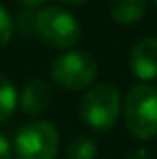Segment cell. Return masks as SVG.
Returning a JSON list of instances; mask_svg holds the SVG:
<instances>
[{"mask_svg": "<svg viewBox=\"0 0 157 159\" xmlns=\"http://www.w3.org/2000/svg\"><path fill=\"white\" fill-rule=\"evenodd\" d=\"M16 2L22 4V6H26V8H34V6H40L44 0H16Z\"/></svg>", "mask_w": 157, "mask_h": 159, "instance_id": "cell-13", "label": "cell"}, {"mask_svg": "<svg viewBox=\"0 0 157 159\" xmlns=\"http://www.w3.org/2000/svg\"><path fill=\"white\" fill-rule=\"evenodd\" d=\"M61 2L71 4V6H78V4H85V2H89V0H61Z\"/></svg>", "mask_w": 157, "mask_h": 159, "instance_id": "cell-14", "label": "cell"}, {"mask_svg": "<svg viewBox=\"0 0 157 159\" xmlns=\"http://www.w3.org/2000/svg\"><path fill=\"white\" fill-rule=\"evenodd\" d=\"M32 30L36 39L51 48L67 51L81 39V26L77 18L61 6H47L32 16Z\"/></svg>", "mask_w": 157, "mask_h": 159, "instance_id": "cell-2", "label": "cell"}, {"mask_svg": "<svg viewBox=\"0 0 157 159\" xmlns=\"http://www.w3.org/2000/svg\"><path fill=\"white\" fill-rule=\"evenodd\" d=\"M153 2H155V4H157V0H153Z\"/></svg>", "mask_w": 157, "mask_h": 159, "instance_id": "cell-15", "label": "cell"}, {"mask_svg": "<svg viewBox=\"0 0 157 159\" xmlns=\"http://www.w3.org/2000/svg\"><path fill=\"white\" fill-rule=\"evenodd\" d=\"M147 0H111L109 14L117 24H135L145 16Z\"/></svg>", "mask_w": 157, "mask_h": 159, "instance_id": "cell-8", "label": "cell"}, {"mask_svg": "<svg viewBox=\"0 0 157 159\" xmlns=\"http://www.w3.org/2000/svg\"><path fill=\"white\" fill-rule=\"evenodd\" d=\"M0 159H12V145L4 135H0Z\"/></svg>", "mask_w": 157, "mask_h": 159, "instance_id": "cell-12", "label": "cell"}, {"mask_svg": "<svg viewBox=\"0 0 157 159\" xmlns=\"http://www.w3.org/2000/svg\"><path fill=\"white\" fill-rule=\"evenodd\" d=\"M125 127L135 139L149 141L157 137V89L153 85H135L123 105Z\"/></svg>", "mask_w": 157, "mask_h": 159, "instance_id": "cell-1", "label": "cell"}, {"mask_svg": "<svg viewBox=\"0 0 157 159\" xmlns=\"http://www.w3.org/2000/svg\"><path fill=\"white\" fill-rule=\"evenodd\" d=\"M78 113L85 125L95 131H109L115 127L121 115L119 91L109 83L91 85L78 103Z\"/></svg>", "mask_w": 157, "mask_h": 159, "instance_id": "cell-3", "label": "cell"}, {"mask_svg": "<svg viewBox=\"0 0 157 159\" xmlns=\"http://www.w3.org/2000/svg\"><path fill=\"white\" fill-rule=\"evenodd\" d=\"M51 103H52V89L43 79H30L18 95V105L22 109V113L30 117L43 115L51 107Z\"/></svg>", "mask_w": 157, "mask_h": 159, "instance_id": "cell-7", "label": "cell"}, {"mask_svg": "<svg viewBox=\"0 0 157 159\" xmlns=\"http://www.w3.org/2000/svg\"><path fill=\"white\" fill-rule=\"evenodd\" d=\"M12 34H14V22H12V16L8 14V10L0 4V48L6 47L10 43Z\"/></svg>", "mask_w": 157, "mask_h": 159, "instance_id": "cell-11", "label": "cell"}, {"mask_svg": "<svg viewBox=\"0 0 157 159\" xmlns=\"http://www.w3.org/2000/svg\"><path fill=\"white\" fill-rule=\"evenodd\" d=\"M61 137L51 121H32L24 125L14 137L12 153L16 159H55Z\"/></svg>", "mask_w": 157, "mask_h": 159, "instance_id": "cell-5", "label": "cell"}, {"mask_svg": "<svg viewBox=\"0 0 157 159\" xmlns=\"http://www.w3.org/2000/svg\"><path fill=\"white\" fill-rule=\"evenodd\" d=\"M129 69L141 81L157 79V39H143L131 48Z\"/></svg>", "mask_w": 157, "mask_h": 159, "instance_id": "cell-6", "label": "cell"}, {"mask_svg": "<svg viewBox=\"0 0 157 159\" xmlns=\"http://www.w3.org/2000/svg\"><path fill=\"white\" fill-rule=\"evenodd\" d=\"M16 103H18V95H16L14 85L6 75L0 73V123L12 115V111L16 109Z\"/></svg>", "mask_w": 157, "mask_h": 159, "instance_id": "cell-9", "label": "cell"}, {"mask_svg": "<svg viewBox=\"0 0 157 159\" xmlns=\"http://www.w3.org/2000/svg\"><path fill=\"white\" fill-rule=\"evenodd\" d=\"M69 159H95L97 157V141L87 135H77L67 147Z\"/></svg>", "mask_w": 157, "mask_h": 159, "instance_id": "cell-10", "label": "cell"}, {"mask_svg": "<svg viewBox=\"0 0 157 159\" xmlns=\"http://www.w3.org/2000/svg\"><path fill=\"white\" fill-rule=\"evenodd\" d=\"M99 75L97 58L87 51H67L51 65V79L65 91L89 89Z\"/></svg>", "mask_w": 157, "mask_h": 159, "instance_id": "cell-4", "label": "cell"}]
</instances>
